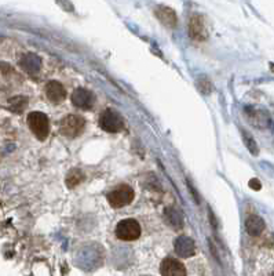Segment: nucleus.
<instances>
[{
  "mask_svg": "<svg viewBox=\"0 0 274 276\" xmlns=\"http://www.w3.org/2000/svg\"><path fill=\"white\" fill-rule=\"evenodd\" d=\"M114 233L120 240L131 242V240H135L141 236V225L135 219H123L116 225Z\"/></svg>",
  "mask_w": 274,
  "mask_h": 276,
  "instance_id": "nucleus-1",
  "label": "nucleus"
},
{
  "mask_svg": "<svg viewBox=\"0 0 274 276\" xmlns=\"http://www.w3.org/2000/svg\"><path fill=\"white\" fill-rule=\"evenodd\" d=\"M28 126L39 140H46L50 131L48 118L42 112H31L28 115Z\"/></svg>",
  "mask_w": 274,
  "mask_h": 276,
  "instance_id": "nucleus-2",
  "label": "nucleus"
},
{
  "mask_svg": "<svg viewBox=\"0 0 274 276\" xmlns=\"http://www.w3.org/2000/svg\"><path fill=\"white\" fill-rule=\"evenodd\" d=\"M134 190L130 185H120L108 195L109 205L114 209H120L130 205L134 200Z\"/></svg>",
  "mask_w": 274,
  "mask_h": 276,
  "instance_id": "nucleus-3",
  "label": "nucleus"
},
{
  "mask_svg": "<svg viewBox=\"0 0 274 276\" xmlns=\"http://www.w3.org/2000/svg\"><path fill=\"white\" fill-rule=\"evenodd\" d=\"M101 129L108 133H118L124 127V120L121 115L113 109L104 111L100 116Z\"/></svg>",
  "mask_w": 274,
  "mask_h": 276,
  "instance_id": "nucleus-4",
  "label": "nucleus"
},
{
  "mask_svg": "<svg viewBox=\"0 0 274 276\" xmlns=\"http://www.w3.org/2000/svg\"><path fill=\"white\" fill-rule=\"evenodd\" d=\"M85 122L81 116H77V115H69L65 119L62 120L61 123V133L67 137H77L80 135L83 131H84Z\"/></svg>",
  "mask_w": 274,
  "mask_h": 276,
  "instance_id": "nucleus-5",
  "label": "nucleus"
},
{
  "mask_svg": "<svg viewBox=\"0 0 274 276\" xmlns=\"http://www.w3.org/2000/svg\"><path fill=\"white\" fill-rule=\"evenodd\" d=\"M72 104L77 106V108H81V109H91L94 106L95 98L93 93L85 89H76L73 93H72Z\"/></svg>",
  "mask_w": 274,
  "mask_h": 276,
  "instance_id": "nucleus-6",
  "label": "nucleus"
},
{
  "mask_svg": "<svg viewBox=\"0 0 274 276\" xmlns=\"http://www.w3.org/2000/svg\"><path fill=\"white\" fill-rule=\"evenodd\" d=\"M161 276H186V268L175 258H166L161 262Z\"/></svg>",
  "mask_w": 274,
  "mask_h": 276,
  "instance_id": "nucleus-7",
  "label": "nucleus"
},
{
  "mask_svg": "<svg viewBox=\"0 0 274 276\" xmlns=\"http://www.w3.org/2000/svg\"><path fill=\"white\" fill-rule=\"evenodd\" d=\"M175 253L179 256V257L189 258L194 256L196 253V244H194L193 239H190L189 236H179L175 242Z\"/></svg>",
  "mask_w": 274,
  "mask_h": 276,
  "instance_id": "nucleus-8",
  "label": "nucleus"
},
{
  "mask_svg": "<svg viewBox=\"0 0 274 276\" xmlns=\"http://www.w3.org/2000/svg\"><path fill=\"white\" fill-rule=\"evenodd\" d=\"M189 32L192 39L194 40H204L207 38V29L201 15H193L190 19L189 24Z\"/></svg>",
  "mask_w": 274,
  "mask_h": 276,
  "instance_id": "nucleus-9",
  "label": "nucleus"
},
{
  "mask_svg": "<svg viewBox=\"0 0 274 276\" xmlns=\"http://www.w3.org/2000/svg\"><path fill=\"white\" fill-rule=\"evenodd\" d=\"M46 94H47V98L54 104H59L62 101L65 100L67 97V91L64 89L61 83L57 80L50 81L46 87Z\"/></svg>",
  "mask_w": 274,
  "mask_h": 276,
  "instance_id": "nucleus-10",
  "label": "nucleus"
},
{
  "mask_svg": "<svg viewBox=\"0 0 274 276\" xmlns=\"http://www.w3.org/2000/svg\"><path fill=\"white\" fill-rule=\"evenodd\" d=\"M246 229L251 236H259L265 231V223L258 215H251L246 221Z\"/></svg>",
  "mask_w": 274,
  "mask_h": 276,
  "instance_id": "nucleus-11",
  "label": "nucleus"
},
{
  "mask_svg": "<svg viewBox=\"0 0 274 276\" xmlns=\"http://www.w3.org/2000/svg\"><path fill=\"white\" fill-rule=\"evenodd\" d=\"M157 18L160 19L161 22L167 25L168 28H175L176 26V14L168 7H160L156 11Z\"/></svg>",
  "mask_w": 274,
  "mask_h": 276,
  "instance_id": "nucleus-12",
  "label": "nucleus"
},
{
  "mask_svg": "<svg viewBox=\"0 0 274 276\" xmlns=\"http://www.w3.org/2000/svg\"><path fill=\"white\" fill-rule=\"evenodd\" d=\"M21 67L24 68L26 72H29V73H36L40 69V67H42V61L35 54H26L21 60Z\"/></svg>",
  "mask_w": 274,
  "mask_h": 276,
  "instance_id": "nucleus-13",
  "label": "nucleus"
},
{
  "mask_svg": "<svg viewBox=\"0 0 274 276\" xmlns=\"http://www.w3.org/2000/svg\"><path fill=\"white\" fill-rule=\"evenodd\" d=\"M83 178H84V176H83V173L80 170H72L67 177V185L69 188H73L77 184H80L83 181Z\"/></svg>",
  "mask_w": 274,
  "mask_h": 276,
  "instance_id": "nucleus-14",
  "label": "nucleus"
},
{
  "mask_svg": "<svg viewBox=\"0 0 274 276\" xmlns=\"http://www.w3.org/2000/svg\"><path fill=\"white\" fill-rule=\"evenodd\" d=\"M242 134H244V138H246V141H247L246 144H247V147H248V149H250L251 152L254 153V155H258V148H256V145H255V141H254L251 137H248L246 133H242Z\"/></svg>",
  "mask_w": 274,
  "mask_h": 276,
  "instance_id": "nucleus-15",
  "label": "nucleus"
},
{
  "mask_svg": "<svg viewBox=\"0 0 274 276\" xmlns=\"http://www.w3.org/2000/svg\"><path fill=\"white\" fill-rule=\"evenodd\" d=\"M250 185H251V188H252V189H260V182L258 181V180H251L250 181Z\"/></svg>",
  "mask_w": 274,
  "mask_h": 276,
  "instance_id": "nucleus-16",
  "label": "nucleus"
}]
</instances>
